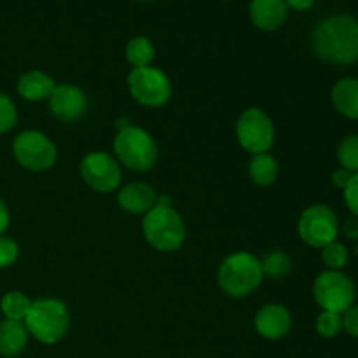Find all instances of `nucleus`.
Masks as SVG:
<instances>
[{
  "mask_svg": "<svg viewBox=\"0 0 358 358\" xmlns=\"http://www.w3.org/2000/svg\"><path fill=\"white\" fill-rule=\"evenodd\" d=\"M80 177L96 192H112L121 185V166L105 152H90L80 163Z\"/></svg>",
  "mask_w": 358,
  "mask_h": 358,
  "instance_id": "11",
  "label": "nucleus"
},
{
  "mask_svg": "<svg viewBox=\"0 0 358 358\" xmlns=\"http://www.w3.org/2000/svg\"><path fill=\"white\" fill-rule=\"evenodd\" d=\"M343 329L353 338H358V304H353L348 311L343 313Z\"/></svg>",
  "mask_w": 358,
  "mask_h": 358,
  "instance_id": "29",
  "label": "nucleus"
},
{
  "mask_svg": "<svg viewBox=\"0 0 358 358\" xmlns=\"http://www.w3.org/2000/svg\"><path fill=\"white\" fill-rule=\"evenodd\" d=\"M117 203L124 212L133 215H142L150 212L157 203V192L150 185L142 182H133L124 185L117 194Z\"/></svg>",
  "mask_w": 358,
  "mask_h": 358,
  "instance_id": "14",
  "label": "nucleus"
},
{
  "mask_svg": "<svg viewBox=\"0 0 358 358\" xmlns=\"http://www.w3.org/2000/svg\"><path fill=\"white\" fill-rule=\"evenodd\" d=\"M114 150L126 168L138 173L149 171L157 159V145L152 136L133 124L119 129L114 140Z\"/></svg>",
  "mask_w": 358,
  "mask_h": 358,
  "instance_id": "4",
  "label": "nucleus"
},
{
  "mask_svg": "<svg viewBox=\"0 0 358 358\" xmlns=\"http://www.w3.org/2000/svg\"><path fill=\"white\" fill-rule=\"evenodd\" d=\"M17 122V110L13 100L0 91V135L10 131Z\"/></svg>",
  "mask_w": 358,
  "mask_h": 358,
  "instance_id": "26",
  "label": "nucleus"
},
{
  "mask_svg": "<svg viewBox=\"0 0 358 358\" xmlns=\"http://www.w3.org/2000/svg\"><path fill=\"white\" fill-rule=\"evenodd\" d=\"M345 234L348 238H358V222L350 219L345 222Z\"/></svg>",
  "mask_w": 358,
  "mask_h": 358,
  "instance_id": "33",
  "label": "nucleus"
},
{
  "mask_svg": "<svg viewBox=\"0 0 358 358\" xmlns=\"http://www.w3.org/2000/svg\"><path fill=\"white\" fill-rule=\"evenodd\" d=\"M55 87L56 84L52 80V77L41 72V70H31V72H27L24 76L20 77L16 90L20 93V96L24 98V100L41 101L49 100Z\"/></svg>",
  "mask_w": 358,
  "mask_h": 358,
  "instance_id": "16",
  "label": "nucleus"
},
{
  "mask_svg": "<svg viewBox=\"0 0 358 358\" xmlns=\"http://www.w3.org/2000/svg\"><path fill=\"white\" fill-rule=\"evenodd\" d=\"M13 154L17 163L30 171H45L55 166L56 145L41 131H23L14 138Z\"/></svg>",
  "mask_w": 358,
  "mask_h": 358,
  "instance_id": "7",
  "label": "nucleus"
},
{
  "mask_svg": "<svg viewBox=\"0 0 358 358\" xmlns=\"http://www.w3.org/2000/svg\"><path fill=\"white\" fill-rule=\"evenodd\" d=\"M31 306V301L28 299L24 294L13 290V292H7L6 296L0 301V310H2L3 317L9 318V320H20L23 322L24 317L28 315Z\"/></svg>",
  "mask_w": 358,
  "mask_h": 358,
  "instance_id": "21",
  "label": "nucleus"
},
{
  "mask_svg": "<svg viewBox=\"0 0 358 358\" xmlns=\"http://www.w3.org/2000/svg\"><path fill=\"white\" fill-rule=\"evenodd\" d=\"M126 58L135 69L140 66H149L154 58V45L147 37H133L126 45Z\"/></svg>",
  "mask_w": 358,
  "mask_h": 358,
  "instance_id": "20",
  "label": "nucleus"
},
{
  "mask_svg": "<svg viewBox=\"0 0 358 358\" xmlns=\"http://www.w3.org/2000/svg\"><path fill=\"white\" fill-rule=\"evenodd\" d=\"M52 115L63 122H73L86 114L87 98L80 87L72 84H58L49 96Z\"/></svg>",
  "mask_w": 358,
  "mask_h": 358,
  "instance_id": "12",
  "label": "nucleus"
},
{
  "mask_svg": "<svg viewBox=\"0 0 358 358\" xmlns=\"http://www.w3.org/2000/svg\"><path fill=\"white\" fill-rule=\"evenodd\" d=\"M261 261L248 252H236L222 261L217 275L220 289L231 297H245L262 282Z\"/></svg>",
  "mask_w": 358,
  "mask_h": 358,
  "instance_id": "2",
  "label": "nucleus"
},
{
  "mask_svg": "<svg viewBox=\"0 0 358 358\" xmlns=\"http://www.w3.org/2000/svg\"><path fill=\"white\" fill-rule=\"evenodd\" d=\"M338 159L341 168L350 173H358V135H350L339 143Z\"/></svg>",
  "mask_w": 358,
  "mask_h": 358,
  "instance_id": "23",
  "label": "nucleus"
},
{
  "mask_svg": "<svg viewBox=\"0 0 358 358\" xmlns=\"http://www.w3.org/2000/svg\"><path fill=\"white\" fill-rule=\"evenodd\" d=\"M299 236L304 243L313 248H324L336 241L339 222L336 213L325 205L308 206L299 219Z\"/></svg>",
  "mask_w": 358,
  "mask_h": 358,
  "instance_id": "10",
  "label": "nucleus"
},
{
  "mask_svg": "<svg viewBox=\"0 0 358 358\" xmlns=\"http://www.w3.org/2000/svg\"><path fill=\"white\" fill-rule=\"evenodd\" d=\"M345 201H346V206L350 208V212L358 217V173H353L352 180H350V184L346 185Z\"/></svg>",
  "mask_w": 358,
  "mask_h": 358,
  "instance_id": "28",
  "label": "nucleus"
},
{
  "mask_svg": "<svg viewBox=\"0 0 358 358\" xmlns=\"http://www.w3.org/2000/svg\"><path fill=\"white\" fill-rule=\"evenodd\" d=\"M131 96L145 107H161L171 96V84L168 77L154 66L133 69L128 76Z\"/></svg>",
  "mask_w": 358,
  "mask_h": 358,
  "instance_id": "9",
  "label": "nucleus"
},
{
  "mask_svg": "<svg viewBox=\"0 0 358 358\" xmlns=\"http://www.w3.org/2000/svg\"><path fill=\"white\" fill-rule=\"evenodd\" d=\"M343 331V315L322 311L317 318V332L322 338H336Z\"/></svg>",
  "mask_w": 358,
  "mask_h": 358,
  "instance_id": "25",
  "label": "nucleus"
},
{
  "mask_svg": "<svg viewBox=\"0 0 358 358\" xmlns=\"http://www.w3.org/2000/svg\"><path fill=\"white\" fill-rule=\"evenodd\" d=\"M142 229L149 245L161 252L178 250L185 240L184 220L173 208L156 205L145 213Z\"/></svg>",
  "mask_w": 358,
  "mask_h": 358,
  "instance_id": "5",
  "label": "nucleus"
},
{
  "mask_svg": "<svg viewBox=\"0 0 358 358\" xmlns=\"http://www.w3.org/2000/svg\"><path fill=\"white\" fill-rule=\"evenodd\" d=\"M7 227H9V208H7L6 201L0 198V234L6 233Z\"/></svg>",
  "mask_w": 358,
  "mask_h": 358,
  "instance_id": "31",
  "label": "nucleus"
},
{
  "mask_svg": "<svg viewBox=\"0 0 358 358\" xmlns=\"http://www.w3.org/2000/svg\"><path fill=\"white\" fill-rule=\"evenodd\" d=\"M289 14L285 0H252L250 17L261 30H276L282 27Z\"/></svg>",
  "mask_w": 358,
  "mask_h": 358,
  "instance_id": "15",
  "label": "nucleus"
},
{
  "mask_svg": "<svg viewBox=\"0 0 358 358\" xmlns=\"http://www.w3.org/2000/svg\"><path fill=\"white\" fill-rule=\"evenodd\" d=\"M248 173L254 184L261 185V187H268L278 177V163L275 157L268 152L255 154L248 166Z\"/></svg>",
  "mask_w": 358,
  "mask_h": 358,
  "instance_id": "19",
  "label": "nucleus"
},
{
  "mask_svg": "<svg viewBox=\"0 0 358 358\" xmlns=\"http://www.w3.org/2000/svg\"><path fill=\"white\" fill-rule=\"evenodd\" d=\"M24 327L44 345H55L65 338L70 325L69 310L58 299H37L31 303L30 311L24 317Z\"/></svg>",
  "mask_w": 358,
  "mask_h": 358,
  "instance_id": "3",
  "label": "nucleus"
},
{
  "mask_svg": "<svg viewBox=\"0 0 358 358\" xmlns=\"http://www.w3.org/2000/svg\"><path fill=\"white\" fill-rule=\"evenodd\" d=\"M322 261L325 262V266L329 269L339 271L348 262V250H346L345 245L338 243V241H332L327 247L322 248Z\"/></svg>",
  "mask_w": 358,
  "mask_h": 358,
  "instance_id": "24",
  "label": "nucleus"
},
{
  "mask_svg": "<svg viewBox=\"0 0 358 358\" xmlns=\"http://www.w3.org/2000/svg\"><path fill=\"white\" fill-rule=\"evenodd\" d=\"M262 275H268L271 278L280 280L292 271V261L289 255L282 250H271L262 257L261 261Z\"/></svg>",
  "mask_w": 358,
  "mask_h": 358,
  "instance_id": "22",
  "label": "nucleus"
},
{
  "mask_svg": "<svg viewBox=\"0 0 358 358\" xmlns=\"http://www.w3.org/2000/svg\"><path fill=\"white\" fill-rule=\"evenodd\" d=\"M311 42L324 62L352 65L358 62V21L345 14L327 17L315 27Z\"/></svg>",
  "mask_w": 358,
  "mask_h": 358,
  "instance_id": "1",
  "label": "nucleus"
},
{
  "mask_svg": "<svg viewBox=\"0 0 358 358\" xmlns=\"http://www.w3.org/2000/svg\"><path fill=\"white\" fill-rule=\"evenodd\" d=\"M17 255H20V247H17L16 241L13 238L0 234V269L13 266Z\"/></svg>",
  "mask_w": 358,
  "mask_h": 358,
  "instance_id": "27",
  "label": "nucleus"
},
{
  "mask_svg": "<svg viewBox=\"0 0 358 358\" xmlns=\"http://www.w3.org/2000/svg\"><path fill=\"white\" fill-rule=\"evenodd\" d=\"M352 175L348 170H345V168H339V170H336L334 173H332V184L336 185V187L343 189L345 191L346 185L350 184V180H352Z\"/></svg>",
  "mask_w": 358,
  "mask_h": 358,
  "instance_id": "30",
  "label": "nucleus"
},
{
  "mask_svg": "<svg viewBox=\"0 0 358 358\" xmlns=\"http://www.w3.org/2000/svg\"><path fill=\"white\" fill-rule=\"evenodd\" d=\"M313 296L318 306L324 311L343 315L353 306L357 292L348 275L329 269V271L320 273L315 280Z\"/></svg>",
  "mask_w": 358,
  "mask_h": 358,
  "instance_id": "6",
  "label": "nucleus"
},
{
  "mask_svg": "<svg viewBox=\"0 0 358 358\" xmlns=\"http://www.w3.org/2000/svg\"><path fill=\"white\" fill-rule=\"evenodd\" d=\"M332 103L339 114L350 119H358V79L345 77L332 87Z\"/></svg>",
  "mask_w": 358,
  "mask_h": 358,
  "instance_id": "18",
  "label": "nucleus"
},
{
  "mask_svg": "<svg viewBox=\"0 0 358 358\" xmlns=\"http://www.w3.org/2000/svg\"><path fill=\"white\" fill-rule=\"evenodd\" d=\"M287 6L292 7V9L296 10H306L310 9L311 6H313L315 0H285Z\"/></svg>",
  "mask_w": 358,
  "mask_h": 358,
  "instance_id": "32",
  "label": "nucleus"
},
{
  "mask_svg": "<svg viewBox=\"0 0 358 358\" xmlns=\"http://www.w3.org/2000/svg\"><path fill=\"white\" fill-rule=\"evenodd\" d=\"M236 136L245 150L255 154L268 152L275 140V126L261 108H248L236 122Z\"/></svg>",
  "mask_w": 358,
  "mask_h": 358,
  "instance_id": "8",
  "label": "nucleus"
},
{
  "mask_svg": "<svg viewBox=\"0 0 358 358\" xmlns=\"http://www.w3.org/2000/svg\"><path fill=\"white\" fill-rule=\"evenodd\" d=\"M292 327L290 311L282 304H266L255 315V329L266 339H282Z\"/></svg>",
  "mask_w": 358,
  "mask_h": 358,
  "instance_id": "13",
  "label": "nucleus"
},
{
  "mask_svg": "<svg viewBox=\"0 0 358 358\" xmlns=\"http://www.w3.org/2000/svg\"><path fill=\"white\" fill-rule=\"evenodd\" d=\"M28 343V331L24 322L6 320L0 322V355L16 357L24 350Z\"/></svg>",
  "mask_w": 358,
  "mask_h": 358,
  "instance_id": "17",
  "label": "nucleus"
}]
</instances>
